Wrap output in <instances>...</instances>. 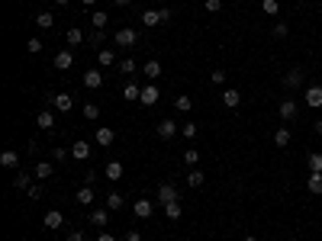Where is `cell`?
<instances>
[{
  "label": "cell",
  "instance_id": "49",
  "mask_svg": "<svg viewBox=\"0 0 322 241\" xmlns=\"http://www.w3.org/2000/svg\"><path fill=\"white\" fill-rule=\"evenodd\" d=\"M158 13H161V23H171V16H174V13H171V10H168V6H161V10H158Z\"/></svg>",
  "mask_w": 322,
  "mask_h": 241
},
{
  "label": "cell",
  "instance_id": "8",
  "mask_svg": "<svg viewBox=\"0 0 322 241\" xmlns=\"http://www.w3.org/2000/svg\"><path fill=\"white\" fill-rule=\"evenodd\" d=\"M42 225H45V229H61V225H65L61 209H49V212H45V219H42Z\"/></svg>",
  "mask_w": 322,
  "mask_h": 241
},
{
  "label": "cell",
  "instance_id": "43",
  "mask_svg": "<svg viewBox=\"0 0 322 241\" xmlns=\"http://www.w3.org/2000/svg\"><path fill=\"white\" fill-rule=\"evenodd\" d=\"M119 71H122V74H135V61H132V58H122Z\"/></svg>",
  "mask_w": 322,
  "mask_h": 241
},
{
  "label": "cell",
  "instance_id": "40",
  "mask_svg": "<svg viewBox=\"0 0 322 241\" xmlns=\"http://www.w3.org/2000/svg\"><path fill=\"white\" fill-rule=\"evenodd\" d=\"M287 32H290L287 23H274V39H287Z\"/></svg>",
  "mask_w": 322,
  "mask_h": 241
},
{
  "label": "cell",
  "instance_id": "21",
  "mask_svg": "<svg viewBox=\"0 0 322 241\" xmlns=\"http://www.w3.org/2000/svg\"><path fill=\"white\" fill-rule=\"evenodd\" d=\"M142 23H145L148 29H155V26H161V13L158 10H145L142 13Z\"/></svg>",
  "mask_w": 322,
  "mask_h": 241
},
{
  "label": "cell",
  "instance_id": "4",
  "mask_svg": "<svg viewBox=\"0 0 322 241\" xmlns=\"http://www.w3.org/2000/svg\"><path fill=\"white\" fill-rule=\"evenodd\" d=\"M303 100H306V106H313V109H319V106H322V87H319V84H313V87H306V93H303Z\"/></svg>",
  "mask_w": 322,
  "mask_h": 241
},
{
  "label": "cell",
  "instance_id": "19",
  "mask_svg": "<svg viewBox=\"0 0 322 241\" xmlns=\"http://www.w3.org/2000/svg\"><path fill=\"white\" fill-rule=\"evenodd\" d=\"M104 177H107V180H113V183H116V180H119V177H122V164H119V161H109L107 167H104Z\"/></svg>",
  "mask_w": 322,
  "mask_h": 241
},
{
  "label": "cell",
  "instance_id": "54",
  "mask_svg": "<svg viewBox=\"0 0 322 241\" xmlns=\"http://www.w3.org/2000/svg\"><path fill=\"white\" fill-rule=\"evenodd\" d=\"M313 129H316V135H322V119H316V126H313Z\"/></svg>",
  "mask_w": 322,
  "mask_h": 241
},
{
  "label": "cell",
  "instance_id": "45",
  "mask_svg": "<svg viewBox=\"0 0 322 241\" xmlns=\"http://www.w3.org/2000/svg\"><path fill=\"white\" fill-rule=\"evenodd\" d=\"M207 10L210 13H219V10H222V0H207Z\"/></svg>",
  "mask_w": 322,
  "mask_h": 241
},
{
  "label": "cell",
  "instance_id": "38",
  "mask_svg": "<svg viewBox=\"0 0 322 241\" xmlns=\"http://www.w3.org/2000/svg\"><path fill=\"white\" fill-rule=\"evenodd\" d=\"M184 161H187L190 167H194V164L200 161V151H197V148H187V151H184Z\"/></svg>",
  "mask_w": 322,
  "mask_h": 241
},
{
  "label": "cell",
  "instance_id": "9",
  "mask_svg": "<svg viewBox=\"0 0 322 241\" xmlns=\"http://www.w3.org/2000/svg\"><path fill=\"white\" fill-rule=\"evenodd\" d=\"M100 84H104V71H97V68H91V71L84 74V87H87V90H97Z\"/></svg>",
  "mask_w": 322,
  "mask_h": 241
},
{
  "label": "cell",
  "instance_id": "44",
  "mask_svg": "<svg viewBox=\"0 0 322 241\" xmlns=\"http://www.w3.org/2000/svg\"><path fill=\"white\" fill-rule=\"evenodd\" d=\"M181 132L187 135V139H194V135H197V122H184V126H181Z\"/></svg>",
  "mask_w": 322,
  "mask_h": 241
},
{
  "label": "cell",
  "instance_id": "29",
  "mask_svg": "<svg viewBox=\"0 0 322 241\" xmlns=\"http://www.w3.org/2000/svg\"><path fill=\"white\" fill-rule=\"evenodd\" d=\"M142 96V87L139 84H126L122 87V100H139Z\"/></svg>",
  "mask_w": 322,
  "mask_h": 241
},
{
  "label": "cell",
  "instance_id": "39",
  "mask_svg": "<svg viewBox=\"0 0 322 241\" xmlns=\"http://www.w3.org/2000/svg\"><path fill=\"white\" fill-rule=\"evenodd\" d=\"M97 116H100V106L97 103H87L84 106V119H97Z\"/></svg>",
  "mask_w": 322,
  "mask_h": 241
},
{
  "label": "cell",
  "instance_id": "48",
  "mask_svg": "<svg viewBox=\"0 0 322 241\" xmlns=\"http://www.w3.org/2000/svg\"><path fill=\"white\" fill-rule=\"evenodd\" d=\"M104 39H107V36H104V29H94V36H91V42H94V45H100Z\"/></svg>",
  "mask_w": 322,
  "mask_h": 241
},
{
  "label": "cell",
  "instance_id": "27",
  "mask_svg": "<svg viewBox=\"0 0 322 241\" xmlns=\"http://www.w3.org/2000/svg\"><path fill=\"white\" fill-rule=\"evenodd\" d=\"M306 164H310V174H322V155L319 151H313V155L306 158Z\"/></svg>",
  "mask_w": 322,
  "mask_h": 241
},
{
  "label": "cell",
  "instance_id": "3",
  "mask_svg": "<svg viewBox=\"0 0 322 241\" xmlns=\"http://www.w3.org/2000/svg\"><path fill=\"white\" fill-rule=\"evenodd\" d=\"M284 87H287V90H297V87H303V68H290V71L284 74Z\"/></svg>",
  "mask_w": 322,
  "mask_h": 241
},
{
  "label": "cell",
  "instance_id": "10",
  "mask_svg": "<svg viewBox=\"0 0 322 241\" xmlns=\"http://www.w3.org/2000/svg\"><path fill=\"white\" fill-rule=\"evenodd\" d=\"M71 65H74V52H71V48H65V52L55 55V68H58V71H68Z\"/></svg>",
  "mask_w": 322,
  "mask_h": 241
},
{
  "label": "cell",
  "instance_id": "47",
  "mask_svg": "<svg viewBox=\"0 0 322 241\" xmlns=\"http://www.w3.org/2000/svg\"><path fill=\"white\" fill-rule=\"evenodd\" d=\"M94 183H97V174H94V170H87V174H84V187H94Z\"/></svg>",
  "mask_w": 322,
  "mask_h": 241
},
{
  "label": "cell",
  "instance_id": "33",
  "mask_svg": "<svg viewBox=\"0 0 322 241\" xmlns=\"http://www.w3.org/2000/svg\"><path fill=\"white\" fill-rule=\"evenodd\" d=\"M84 42V32L78 29V26H71V29H68V45H81Z\"/></svg>",
  "mask_w": 322,
  "mask_h": 241
},
{
  "label": "cell",
  "instance_id": "31",
  "mask_svg": "<svg viewBox=\"0 0 322 241\" xmlns=\"http://www.w3.org/2000/svg\"><path fill=\"white\" fill-rule=\"evenodd\" d=\"M203 180H207V177H203L197 167H194V170H187V187H203Z\"/></svg>",
  "mask_w": 322,
  "mask_h": 241
},
{
  "label": "cell",
  "instance_id": "23",
  "mask_svg": "<svg viewBox=\"0 0 322 241\" xmlns=\"http://www.w3.org/2000/svg\"><path fill=\"white\" fill-rule=\"evenodd\" d=\"M36 26H39V29H52V26H55V16H52L49 10L36 13Z\"/></svg>",
  "mask_w": 322,
  "mask_h": 241
},
{
  "label": "cell",
  "instance_id": "12",
  "mask_svg": "<svg viewBox=\"0 0 322 241\" xmlns=\"http://www.w3.org/2000/svg\"><path fill=\"white\" fill-rule=\"evenodd\" d=\"M222 103H225L229 109H235L238 103H242V93H238L235 87H225V90H222Z\"/></svg>",
  "mask_w": 322,
  "mask_h": 241
},
{
  "label": "cell",
  "instance_id": "34",
  "mask_svg": "<svg viewBox=\"0 0 322 241\" xmlns=\"http://www.w3.org/2000/svg\"><path fill=\"white\" fill-rule=\"evenodd\" d=\"M91 23H94V29H104V26L109 23V16H107L104 10H97V13H94V16H91Z\"/></svg>",
  "mask_w": 322,
  "mask_h": 241
},
{
  "label": "cell",
  "instance_id": "46",
  "mask_svg": "<svg viewBox=\"0 0 322 241\" xmlns=\"http://www.w3.org/2000/svg\"><path fill=\"white\" fill-rule=\"evenodd\" d=\"M210 80H213V84H225V71H213V74H210Z\"/></svg>",
  "mask_w": 322,
  "mask_h": 241
},
{
  "label": "cell",
  "instance_id": "58",
  "mask_svg": "<svg viewBox=\"0 0 322 241\" xmlns=\"http://www.w3.org/2000/svg\"><path fill=\"white\" fill-rule=\"evenodd\" d=\"M245 241H258V238H255V235H248V238H245Z\"/></svg>",
  "mask_w": 322,
  "mask_h": 241
},
{
  "label": "cell",
  "instance_id": "32",
  "mask_svg": "<svg viewBox=\"0 0 322 241\" xmlns=\"http://www.w3.org/2000/svg\"><path fill=\"white\" fill-rule=\"evenodd\" d=\"M107 209H109V212L122 209V196H119V193H116V190H113V193H109V196H107Z\"/></svg>",
  "mask_w": 322,
  "mask_h": 241
},
{
  "label": "cell",
  "instance_id": "37",
  "mask_svg": "<svg viewBox=\"0 0 322 241\" xmlns=\"http://www.w3.org/2000/svg\"><path fill=\"white\" fill-rule=\"evenodd\" d=\"M261 10L268 13V16H277V10H280V3L277 0H261Z\"/></svg>",
  "mask_w": 322,
  "mask_h": 241
},
{
  "label": "cell",
  "instance_id": "11",
  "mask_svg": "<svg viewBox=\"0 0 322 241\" xmlns=\"http://www.w3.org/2000/svg\"><path fill=\"white\" fill-rule=\"evenodd\" d=\"M71 158L74 161H87V158H91V145L87 142H74L71 145Z\"/></svg>",
  "mask_w": 322,
  "mask_h": 241
},
{
  "label": "cell",
  "instance_id": "41",
  "mask_svg": "<svg viewBox=\"0 0 322 241\" xmlns=\"http://www.w3.org/2000/svg\"><path fill=\"white\" fill-rule=\"evenodd\" d=\"M26 52H29V55H39V52H42V39H29V42H26Z\"/></svg>",
  "mask_w": 322,
  "mask_h": 241
},
{
  "label": "cell",
  "instance_id": "30",
  "mask_svg": "<svg viewBox=\"0 0 322 241\" xmlns=\"http://www.w3.org/2000/svg\"><path fill=\"white\" fill-rule=\"evenodd\" d=\"M306 187H310V193H316V196H322V174H310Z\"/></svg>",
  "mask_w": 322,
  "mask_h": 241
},
{
  "label": "cell",
  "instance_id": "26",
  "mask_svg": "<svg viewBox=\"0 0 322 241\" xmlns=\"http://www.w3.org/2000/svg\"><path fill=\"white\" fill-rule=\"evenodd\" d=\"M181 203H177V199H174V203H164V216H168L171 219V222H177V219H181Z\"/></svg>",
  "mask_w": 322,
  "mask_h": 241
},
{
  "label": "cell",
  "instance_id": "28",
  "mask_svg": "<svg viewBox=\"0 0 322 241\" xmlns=\"http://www.w3.org/2000/svg\"><path fill=\"white\" fill-rule=\"evenodd\" d=\"M74 199H78L81 206H91V203H94V187H81V190H78V196H74Z\"/></svg>",
  "mask_w": 322,
  "mask_h": 241
},
{
  "label": "cell",
  "instance_id": "5",
  "mask_svg": "<svg viewBox=\"0 0 322 241\" xmlns=\"http://www.w3.org/2000/svg\"><path fill=\"white\" fill-rule=\"evenodd\" d=\"M132 212H135L139 219H152L155 203H152V199H135V203H132Z\"/></svg>",
  "mask_w": 322,
  "mask_h": 241
},
{
  "label": "cell",
  "instance_id": "14",
  "mask_svg": "<svg viewBox=\"0 0 322 241\" xmlns=\"http://www.w3.org/2000/svg\"><path fill=\"white\" fill-rule=\"evenodd\" d=\"M113 139H116L113 129H107V126L97 129V145H100V148H109V145H113Z\"/></svg>",
  "mask_w": 322,
  "mask_h": 241
},
{
  "label": "cell",
  "instance_id": "52",
  "mask_svg": "<svg viewBox=\"0 0 322 241\" xmlns=\"http://www.w3.org/2000/svg\"><path fill=\"white\" fill-rule=\"evenodd\" d=\"M122 241H142V235H139V232L132 229V232H126V238H122Z\"/></svg>",
  "mask_w": 322,
  "mask_h": 241
},
{
  "label": "cell",
  "instance_id": "36",
  "mask_svg": "<svg viewBox=\"0 0 322 241\" xmlns=\"http://www.w3.org/2000/svg\"><path fill=\"white\" fill-rule=\"evenodd\" d=\"M13 187H16V190H29L32 187V183H29V174H16V177H13Z\"/></svg>",
  "mask_w": 322,
  "mask_h": 241
},
{
  "label": "cell",
  "instance_id": "24",
  "mask_svg": "<svg viewBox=\"0 0 322 241\" xmlns=\"http://www.w3.org/2000/svg\"><path fill=\"white\" fill-rule=\"evenodd\" d=\"M97 61H100V68H109L116 61V52H113V48H100V52H97Z\"/></svg>",
  "mask_w": 322,
  "mask_h": 241
},
{
  "label": "cell",
  "instance_id": "55",
  "mask_svg": "<svg viewBox=\"0 0 322 241\" xmlns=\"http://www.w3.org/2000/svg\"><path fill=\"white\" fill-rule=\"evenodd\" d=\"M113 3H116V6H129V0H113Z\"/></svg>",
  "mask_w": 322,
  "mask_h": 241
},
{
  "label": "cell",
  "instance_id": "51",
  "mask_svg": "<svg viewBox=\"0 0 322 241\" xmlns=\"http://www.w3.org/2000/svg\"><path fill=\"white\" fill-rule=\"evenodd\" d=\"M68 241H84V232H81V229H74L71 235H68Z\"/></svg>",
  "mask_w": 322,
  "mask_h": 241
},
{
  "label": "cell",
  "instance_id": "59",
  "mask_svg": "<svg viewBox=\"0 0 322 241\" xmlns=\"http://www.w3.org/2000/svg\"><path fill=\"white\" fill-rule=\"evenodd\" d=\"M290 241H300V238H290Z\"/></svg>",
  "mask_w": 322,
  "mask_h": 241
},
{
  "label": "cell",
  "instance_id": "6",
  "mask_svg": "<svg viewBox=\"0 0 322 241\" xmlns=\"http://www.w3.org/2000/svg\"><path fill=\"white\" fill-rule=\"evenodd\" d=\"M161 100V90L155 84H148V87H142V96H139V103H145V106H155V103Z\"/></svg>",
  "mask_w": 322,
  "mask_h": 241
},
{
  "label": "cell",
  "instance_id": "57",
  "mask_svg": "<svg viewBox=\"0 0 322 241\" xmlns=\"http://www.w3.org/2000/svg\"><path fill=\"white\" fill-rule=\"evenodd\" d=\"M81 3H87V6H94V3H97V0H81Z\"/></svg>",
  "mask_w": 322,
  "mask_h": 241
},
{
  "label": "cell",
  "instance_id": "17",
  "mask_svg": "<svg viewBox=\"0 0 322 241\" xmlns=\"http://www.w3.org/2000/svg\"><path fill=\"white\" fill-rule=\"evenodd\" d=\"M290 142H293V135H290V129H287V126H280L277 132H274V145H277V148H287Z\"/></svg>",
  "mask_w": 322,
  "mask_h": 241
},
{
  "label": "cell",
  "instance_id": "53",
  "mask_svg": "<svg viewBox=\"0 0 322 241\" xmlns=\"http://www.w3.org/2000/svg\"><path fill=\"white\" fill-rule=\"evenodd\" d=\"M97 241H116V238L109 235V232H100V235H97Z\"/></svg>",
  "mask_w": 322,
  "mask_h": 241
},
{
  "label": "cell",
  "instance_id": "7",
  "mask_svg": "<svg viewBox=\"0 0 322 241\" xmlns=\"http://www.w3.org/2000/svg\"><path fill=\"white\" fill-rule=\"evenodd\" d=\"M297 113H300V109H297V103H293V100H284V103H280V106H277V116H280V119H284V122L297 119Z\"/></svg>",
  "mask_w": 322,
  "mask_h": 241
},
{
  "label": "cell",
  "instance_id": "22",
  "mask_svg": "<svg viewBox=\"0 0 322 241\" xmlns=\"http://www.w3.org/2000/svg\"><path fill=\"white\" fill-rule=\"evenodd\" d=\"M142 71H145V78L148 80H155V78H161V61H145V68H142Z\"/></svg>",
  "mask_w": 322,
  "mask_h": 241
},
{
  "label": "cell",
  "instance_id": "35",
  "mask_svg": "<svg viewBox=\"0 0 322 241\" xmlns=\"http://www.w3.org/2000/svg\"><path fill=\"white\" fill-rule=\"evenodd\" d=\"M174 106L181 109V113H190V109H194V100H190V96H177V100H174Z\"/></svg>",
  "mask_w": 322,
  "mask_h": 241
},
{
  "label": "cell",
  "instance_id": "15",
  "mask_svg": "<svg viewBox=\"0 0 322 241\" xmlns=\"http://www.w3.org/2000/svg\"><path fill=\"white\" fill-rule=\"evenodd\" d=\"M174 199H177V190L171 187V183H161L158 187V203L164 206V203H174Z\"/></svg>",
  "mask_w": 322,
  "mask_h": 241
},
{
  "label": "cell",
  "instance_id": "50",
  "mask_svg": "<svg viewBox=\"0 0 322 241\" xmlns=\"http://www.w3.org/2000/svg\"><path fill=\"white\" fill-rule=\"evenodd\" d=\"M29 196L39 199V196H42V187H39V183H32V187H29Z\"/></svg>",
  "mask_w": 322,
  "mask_h": 241
},
{
  "label": "cell",
  "instance_id": "20",
  "mask_svg": "<svg viewBox=\"0 0 322 241\" xmlns=\"http://www.w3.org/2000/svg\"><path fill=\"white\" fill-rule=\"evenodd\" d=\"M52 174H55V164L52 161H39L36 164V177H39V180H49Z\"/></svg>",
  "mask_w": 322,
  "mask_h": 241
},
{
  "label": "cell",
  "instance_id": "56",
  "mask_svg": "<svg viewBox=\"0 0 322 241\" xmlns=\"http://www.w3.org/2000/svg\"><path fill=\"white\" fill-rule=\"evenodd\" d=\"M55 3H58V6H68V3H71V0H55Z\"/></svg>",
  "mask_w": 322,
  "mask_h": 241
},
{
  "label": "cell",
  "instance_id": "2",
  "mask_svg": "<svg viewBox=\"0 0 322 241\" xmlns=\"http://www.w3.org/2000/svg\"><path fill=\"white\" fill-rule=\"evenodd\" d=\"M113 42L116 45H122V48H132L135 42H139V36H135V29H129V26H122L119 32L113 36Z\"/></svg>",
  "mask_w": 322,
  "mask_h": 241
},
{
  "label": "cell",
  "instance_id": "18",
  "mask_svg": "<svg viewBox=\"0 0 322 241\" xmlns=\"http://www.w3.org/2000/svg\"><path fill=\"white\" fill-rule=\"evenodd\" d=\"M36 126H39V129H45V132H49V129L55 126V113H52V109H42V113L36 116Z\"/></svg>",
  "mask_w": 322,
  "mask_h": 241
},
{
  "label": "cell",
  "instance_id": "16",
  "mask_svg": "<svg viewBox=\"0 0 322 241\" xmlns=\"http://www.w3.org/2000/svg\"><path fill=\"white\" fill-rule=\"evenodd\" d=\"M0 164H3V167H19V151H13V148H6L3 155H0Z\"/></svg>",
  "mask_w": 322,
  "mask_h": 241
},
{
  "label": "cell",
  "instance_id": "1",
  "mask_svg": "<svg viewBox=\"0 0 322 241\" xmlns=\"http://www.w3.org/2000/svg\"><path fill=\"white\" fill-rule=\"evenodd\" d=\"M49 103H52L55 109H58V113H71L74 96H71V93H52V96H49Z\"/></svg>",
  "mask_w": 322,
  "mask_h": 241
},
{
  "label": "cell",
  "instance_id": "42",
  "mask_svg": "<svg viewBox=\"0 0 322 241\" xmlns=\"http://www.w3.org/2000/svg\"><path fill=\"white\" fill-rule=\"evenodd\" d=\"M52 161H55V164L68 161V148H52Z\"/></svg>",
  "mask_w": 322,
  "mask_h": 241
},
{
  "label": "cell",
  "instance_id": "13",
  "mask_svg": "<svg viewBox=\"0 0 322 241\" xmlns=\"http://www.w3.org/2000/svg\"><path fill=\"white\" fill-rule=\"evenodd\" d=\"M174 132H177V126H174V119H161L158 122V139H174Z\"/></svg>",
  "mask_w": 322,
  "mask_h": 241
},
{
  "label": "cell",
  "instance_id": "25",
  "mask_svg": "<svg viewBox=\"0 0 322 241\" xmlns=\"http://www.w3.org/2000/svg\"><path fill=\"white\" fill-rule=\"evenodd\" d=\"M107 222H109V209H100L97 206V209L91 212V225H107Z\"/></svg>",
  "mask_w": 322,
  "mask_h": 241
}]
</instances>
